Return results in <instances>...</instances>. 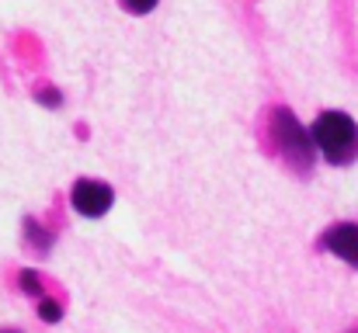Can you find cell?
<instances>
[{"instance_id":"9","label":"cell","mask_w":358,"mask_h":333,"mask_svg":"<svg viewBox=\"0 0 358 333\" xmlns=\"http://www.w3.org/2000/svg\"><path fill=\"white\" fill-rule=\"evenodd\" d=\"M35 101H38V105H45V108H59V105H63V94H59L56 87H45V91H38V94H35Z\"/></svg>"},{"instance_id":"11","label":"cell","mask_w":358,"mask_h":333,"mask_svg":"<svg viewBox=\"0 0 358 333\" xmlns=\"http://www.w3.org/2000/svg\"><path fill=\"white\" fill-rule=\"evenodd\" d=\"M352 333H358V330H352Z\"/></svg>"},{"instance_id":"8","label":"cell","mask_w":358,"mask_h":333,"mask_svg":"<svg viewBox=\"0 0 358 333\" xmlns=\"http://www.w3.org/2000/svg\"><path fill=\"white\" fill-rule=\"evenodd\" d=\"M119 3L129 10V14H150V10H157L160 0H119Z\"/></svg>"},{"instance_id":"5","label":"cell","mask_w":358,"mask_h":333,"mask_svg":"<svg viewBox=\"0 0 358 333\" xmlns=\"http://www.w3.org/2000/svg\"><path fill=\"white\" fill-rule=\"evenodd\" d=\"M24 236H28V243H31L38 253H49V250H52V239H56L52 232H45L35 219H24Z\"/></svg>"},{"instance_id":"4","label":"cell","mask_w":358,"mask_h":333,"mask_svg":"<svg viewBox=\"0 0 358 333\" xmlns=\"http://www.w3.org/2000/svg\"><path fill=\"white\" fill-rule=\"evenodd\" d=\"M320 246H324L331 257L345 260L348 267L358 271V225L355 222H334V225L320 236Z\"/></svg>"},{"instance_id":"7","label":"cell","mask_w":358,"mask_h":333,"mask_svg":"<svg viewBox=\"0 0 358 333\" xmlns=\"http://www.w3.org/2000/svg\"><path fill=\"white\" fill-rule=\"evenodd\" d=\"M38 320H42V323H59V320H63V306H59L56 299L42 295V299H38Z\"/></svg>"},{"instance_id":"1","label":"cell","mask_w":358,"mask_h":333,"mask_svg":"<svg viewBox=\"0 0 358 333\" xmlns=\"http://www.w3.org/2000/svg\"><path fill=\"white\" fill-rule=\"evenodd\" d=\"M313 142L317 153L331 163V167H348L358 160V125L352 114L345 111H320V118L313 121Z\"/></svg>"},{"instance_id":"3","label":"cell","mask_w":358,"mask_h":333,"mask_svg":"<svg viewBox=\"0 0 358 333\" xmlns=\"http://www.w3.org/2000/svg\"><path fill=\"white\" fill-rule=\"evenodd\" d=\"M70 205L77 216L84 219H105L115 205V191L112 184L105 181H94V177H80L73 188H70Z\"/></svg>"},{"instance_id":"6","label":"cell","mask_w":358,"mask_h":333,"mask_svg":"<svg viewBox=\"0 0 358 333\" xmlns=\"http://www.w3.org/2000/svg\"><path fill=\"white\" fill-rule=\"evenodd\" d=\"M17 285H21V292H24L28 299H42V295H45L42 278H38L35 271H21V274H17Z\"/></svg>"},{"instance_id":"10","label":"cell","mask_w":358,"mask_h":333,"mask_svg":"<svg viewBox=\"0 0 358 333\" xmlns=\"http://www.w3.org/2000/svg\"><path fill=\"white\" fill-rule=\"evenodd\" d=\"M0 333H21V330H0Z\"/></svg>"},{"instance_id":"2","label":"cell","mask_w":358,"mask_h":333,"mask_svg":"<svg viewBox=\"0 0 358 333\" xmlns=\"http://www.w3.org/2000/svg\"><path fill=\"white\" fill-rule=\"evenodd\" d=\"M268 132H271V139H275L278 156H282L289 167H296V170H310V167H313V160H317L313 132L303 128V121L289 108H271Z\"/></svg>"}]
</instances>
